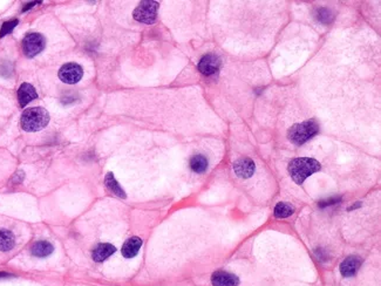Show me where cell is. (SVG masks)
I'll return each mask as SVG.
<instances>
[{"label":"cell","mask_w":381,"mask_h":286,"mask_svg":"<svg viewBox=\"0 0 381 286\" xmlns=\"http://www.w3.org/2000/svg\"><path fill=\"white\" fill-rule=\"evenodd\" d=\"M319 170L320 163L310 157H299L292 160L289 164V174L297 184H302L309 176Z\"/></svg>","instance_id":"cell-1"},{"label":"cell","mask_w":381,"mask_h":286,"mask_svg":"<svg viewBox=\"0 0 381 286\" xmlns=\"http://www.w3.org/2000/svg\"><path fill=\"white\" fill-rule=\"evenodd\" d=\"M50 122V114L45 108L33 107L23 113L20 126L27 133H34L45 128Z\"/></svg>","instance_id":"cell-2"},{"label":"cell","mask_w":381,"mask_h":286,"mask_svg":"<svg viewBox=\"0 0 381 286\" xmlns=\"http://www.w3.org/2000/svg\"><path fill=\"white\" fill-rule=\"evenodd\" d=\"M318 131H319L318 123L314 120H310L292 126L289 130L288 136L295 145H303L312 138L314 135H317Z\"/></svg>","instance_id":"cell-3"},{"label":"cell","mask_w":381,"mask_h":286,"mask_svg":"<svg viewBox=\"0 0 381 286\" xmlns=\"http://www.w3.org/2000/svg\"><path fill=\"white\" fill-rule=\"evenodd\" d=\"M157 10H159V3L150 2V0L142 2L134 11V19L142 24H153L156 20Z\"/></svg>","instance_id":"cell-4"},{"label":"cell","mask_w":381,"mask_h":286,"mask_svg":"<svg viewBox=\"0 0 381 286\" xmlns=\"http://www.w3.org/2000/svg\"><path fill=\"white\" fill-rule=\"evenodd\" d=\"M45 49V38L40 33H29L23 40V52L27 58H34Z\"/></svg>","instance_id":"cell-5"},{"label":"cell","mask_w":381,"mask_h":286,"mask_svg":"<svg viewBox=\"0 0 381 286\" xmlns=\"http://www.w3.org/2000/svg\"><path fill=\"white\" fill-rule=\"evenodd\" d=\"M83 76V69L80 65L69 62L62 66L59 71V79L62 82L68 83V85H74L78 83Z\"/></svg>","instance_id":"cell-6"},{"label":"cell","mask_w":381,"mask_h":286,"mask_svg":"<svg viewBox=\"0 0 381 286\" xmlns=\"http://www.w3.org/2000/svg\"><path fill=\"white\" fill-rule=\"evenodd\" d=\"M219 67H221V60L215 54H207V56H204L201 59L199 64L200 72L205 76L216 74L218 72Z\"/></svg>","instance_id":"cell-7"},{"label":"cell","mask_w":381,"mask_h":286,"mask_svg":"<svg viewBox=\"0 0 381 286\" xmlns=\"http://www.w3.org/2000/svg\"><path fill=\"white\" fill-rule=\"evenodd\" d=\"M233 170L238 177L249 178L254 175L256 170L255 162L251 159H248V157H242V159H238L233 163Z\"/></svg>","instance_id":"cell-8"},{"label":"cell","mask_w":381,"mask_h":286,"mask_svg":"<svg viewBox=\"0 0 381 286\" xmlns=\"http://www.w3.org/2000/svg\"><path fill=\"white\" fill-rule=\"evenodd\" d=\"M211 284L212 286H238L240 278L225 271H216L211 276Z\"/></svg>","instance_id":"cell-9"},{"label":"cell","mask_w":381,"mask_h":286,"mask_svg":"<svg viewBox=\"0 0 381 286\" xmlns=\"http://www.w3.org/2000/svg\"><path fill=\"white\" fill-rule=\"evenodd\" d=\"M361 259L357 256H350L340 264V272L344 277H352L358 272L359 267L361 266Z\"/></svg>","instance_id":"cell-10"},{"label":"cell","mask_w":381,"mask_h":286,"mask_svg":"<svg viewBox=\"0 0 381 286\" xmlns=\"http://www.w3.org/2000/svg\"><path fill=\"white\" fill-rule=\"evenodd\" d=\"M36 98H38V94H36L34 87L27 82L21 83L19 89H18V100H19L21 107L24 108L25 106L28 105L31 101L35 100Z\"/></svg>","instance_id":"cell-11"},{"label":"cell","mask_w":381,"mask_h":286,"mask_svg":"<svg viewBox=\"0 0 381 286\" xmlns=\"http://www.w3.org/2000/svg\"><path fill=\"white\" fill-rule=\"evenodd\" d=\"M115 251L116 249L114 245L109 243H100L94 248L93 252H91V257L95 262H104V260L111 257Z\"/></svg>","instance_id":"cell-12"},{"label":"cell","mask_w":381,"mask_h":286,"mask_svg":"<svg viewBox=\"0 0 381 286\" xmlns=\"http://www.w3.org/2000/svg\"><path fill=\"white\" fill-rule=\"evenodd\" d=\"M142 247V240L138 237H131L122 247V256L124 258H134Z\"/></svg>","instance_id":"cell-13"},{"label":"cell","mask_w":381,"mask_h":286,"mask_svg":"<svg viewBox=\"0 0 381 286\" xmlns=\"http://www.w3.org/2000/svg\"><path fill=\"white\" fill-rule=\"evenodd\" d=\"M53 245L47 241H39L36 243L33 244V247L31 249V252L33 256L39 258H43V257H49L50 255L53 254Z\"/></svg>","instance_id":"cell-14"},{"label":"cell","mask_w":381,"mask_h":286,"mask_svg":"<svg viewBox=\"0 0 381 286\" xmlns=\"http://www.w3.org/2000/svg\"><path fill=\"white\" fill-rule=\"evenodd\" d=\"M16 245V237L10 230L0 229V251L6 252L12 250Z\"/></svg>","instance_id":"cell-15"},{"label":"cell","mask_w":381,"mask_h":286,"mask_svg":"<svg viewBox=\"0 0 381 286\" xmlns=\"http://www.w3.org/2000/svg\"><path fill=\"white\" fill-rule=\"evenodd\" d=\"M105 183L106 186L109 189V192H112L114 195H116L117 197H121V199H126V194H124L123 189L121 188L119 183L116 182L114 175H113L112 172H108V174L106 175Z\"/></svg>","instance_id":"cell-16"},{"label":"cell","mask_w":381,"mask_h":286,"mask_svg":"<svg viewBox=\"0 0 381 286\" xmlns=\"http://www.w3.org/2000/svg\"><path fill=\"white\" fill-rule=\"evenodd\" d=\"M208 160L207 157L203 155H195L190 160V168L197 172V174H201V172H204L208 169Z\"/></svg>","instance_id":"cell-17"},{"label":"cell","mask_w":381,"mask_h":286,"mask_svg":"<svg viewBox=\"0 0 381 286\" xmlns=\"http://www.w3.org/2000/svg\"><path fill=\"white\" fill-rule=\"evenodd\" d=\"M293 212H295V208L290 204L284 203V202L278 203L274 208V216L277 218H287L289 216H291Z\"/></svg>","instance_id":"cell-18"},{"label":"cell","mask_w":381,"mask_h":286,"mask_svg":"<svg viewBox=\"0 0 381 286\" xmlns=\"http://www.w3.org/2000/svg\"><path fill=\"white\" fill-rule=\"evenodd\" d=\"M316 17H317V19L320 21V23L325 24V25L329 24L333 20V14L329 12L327 9H319V10H318Z\"/></svg>","instance_id":"cell-19"},{"label":"cell","mask_w":381,"mask_h":286,"mask_svg":"<svg viewBox=\"0 0 381 286\" xmlns=\"http://www.w3.org/2000/svg\"><path fill=\"white\" fill-rule=\"evenodd\" d=\"M18 23H19V21H18L17 19H14V20L7 21V23L3 24V27L2 29H0V38H3V36H5L6 34H9V33L12 32L13 28L18 25Z\"/></svg>","instance_id":"cell-20"},{"label":"cell","mask_w":381,"mask_h":286,"mask_svg":"<svg viewBox=\"0 0 381 286\" xmlns=\"http://www.w3.org/2000/svg\"><path fill=\"white\" fill-rule=\"evenodd\" d=\"M339 201H340L339 197H336V199H329V200H326V201H321L319 203V207L325 208V207H327V205H332V204L338 203Z\"/></svg>","instance_id":"cell-21"},{"label":"cell","mask_w":381,"mask_h":286,"mask_svg":"<svg viewBox=\"0 0 381 286\" xmlns=\"http://www.w3.org/2000/svg\"><path fill=\"white\" fill-rule=\"evenodd\" d=\"M23 178H24V172L23 171H21V172H17V174L14 175V177H13V179L17 183H20L21 181H23Z\"/></svg>","instance_id":"cell-22"},{"label":"cell","mask_w":381,"mask_h":286,"mask_svg":"<svg viewBox=\"0 0 381 286\" xmlns=\"http://www.w3.org/2000/svg\"><path fill=\"white\" fill-rule=\"evenodd\" d=\"M35 4H38V3H29V4H27V6H25L24 9H23V12H26L27 10H29V9H31V7L34 6Z\"/></svg>","instance_id":"cell-23"},{"label":"cell","mask_w":381,"mask_h":286,"mask_svg":"<svg viewBox=\"0 0 381 286\" xmlns=\"http://www.w3.org/2000/svg\"><path fill=\"white\" fill-rule=\"evenodd\" d=\"M5 277H11V274L5 273V272H0V278H5Z\"/></svg>","instance_id":"cell-24"}]
</instances>
